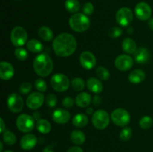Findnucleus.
Listing matches in <instances>:
<instances>
[{"instance_id":"obj_1","label":"nucleus","mask_w":153,"mask_h":152,"mask_svg":"<svg viewBox=\"0 0 153 152\" xmlns=\"http://www.w3.org/2000/svg\"><path fill=\"white\" fill-rule=\"evenodd\" d=\"M54 52L58 56L66 58L73 55L77 49V41L74 36L69 33L60 34L52 42Z\"/></svg>"},{"instance_id":"obj_2","label":"nucleus","mask_w":153,"mask_h":152,"mask_svg":"<svg viewBox=\"0 0 153 152\" xmlns=\"http://www.w3.org/2000/svg\"><path fill=\"white\" fill-rule=\"evenodd\" d=\"M33 67L37 75L40 77H46L49 75L53 70V61L47 54H40L34 58Z\"/></svg>"},{"instance_id":"obj_3","label":"nucleus","mask_w":153,"mask_h":152,"mask_svg":"<svg viewBox=\"0 0 153 152\" xmlns=\"http://www.w3.org/2000/svg\"><path fill=\"white\" fill-rule=\"evenodd\" d=\"M69 25L72 30L76 32L82 33L87 31L91 25L88 16L83 13H76L72 15L69 20Z\"/></svg>"},{"instance_id":"obj_4","label":"nucleus","mask_w":153,"mask_h":152,"mask_svg":"<svg viewBox=\"0 0 153 152\" xmlns=\"http://www.w3.org/2000/svg\"><path fill=\"white\" fill-rule=\"evenodd\" d=\"M52 89L58 92H65L70 87V80L68 77L62 73H56L50 80Z\"/></svg>"},{"instance_id":"obj_5","label":"nucleus","mask_w":153,"mask_h":152,"mask_svg":"<svg viewBox=\"0 0 153 152\" xmlns=\"http://www.w3.org/2000/svg\"><path fill=\"white\" fill-rule=\"evenodd\" d=\"M110 116L105 110H98L94 112L92 116V123L94 128L98 130H104L108 126Z\"/></svg>"},{"instance_id":"obj_6","label":"nucleus","mask_w":153,"mask_h":152,"mask_svg":"<svg viewBox=\"0 0 153 152\" xmlns=\"http://www.w3.org/2000/svg\"><path fill=\"white\" fill-rule=\"evenodd\" d=\"M28 40V34L23 27L16 26L10 32V41L16 47L24 46Z\"/></svg>"},{"instance_id":"obj_7","label":"nucleus","mask_w":153,"mask_h":152,"mask_svg":"<svg viewBox=\"0 0 153 152\" xmlns=\"http://www.w3.org/2000/svg\"><path fill=\"white\" fill-rule=\"evenodd\" d=\"M111 119L117 126L126 127L130 122L131 116L125 109L117 108L111 113Z\"/></svg>"},{"instance_id":"obj_8","label":"nucleus","mask_w":153,"mask_h":152,"mask_svg":"<svg viewBox=\"0 0 153 152\" xmlns=\"http://www.w3.org/2000/svg\"><path fill=\"white\" fill-rule=\"evenodd\" d=\"M16 125L18 130L23 133L31 132L35 127V122L33 116L28 114H21L16 120Z\"/></svg>"},{"instance_id":"obj_9","label":"nucleus","mask_w":153,"mask_h":152,"mask_svg":"<svg viewBox=\"0 0 153 152\" xmlns=\"http://www.w3.org/2000/svg\"><path fill=\"white\" fill-rule=\"evenodd\" d=\"M7 105L10 111L13 113H18L22 111L24 106L23 99L20 95L13 92L7 97Z\"/></svg>"},{"instance_id":"obj_10","label":"nucleus","mask_w":153,"mask_h":152,"mask_svg":"<svg viewBox=\"0 0 153 152\" xmlns=\"http://www.w3.org/2000/svg\"><path fill=\"white\" fill-rule=\"evenodd\" d=\"M116 20L121 26L129 25L133 20V13L131 9L126 7L120 8L116 13Z\"/></svg>"},{"instance_id":"obj_11","label":"nucleus","mask_w":153,"mask_h":152,"mask_svg":"<svg viewBox=\"0 0 153 152\" xmlns=\"http://www.w3.org/2000/svg\"><path fill=\"white\" fill-rule=\"evenodd\" d=\"M114 64L116 68L120 71H128L134 64V60L128 55H120L115 59Z\"/></svg>"},{"instance_id":"obj_12","label":"nucleus","mask_w":153,"mask_h":152,"mask_svg":"<svg viewBox=\"0 0 153 152\" xmlns=\"http://www.w3.org/2000/svg\"><path fill=\"white\" fill-rule=\"evenodd\" d=\"M135 15L140 20H147L152 15V8L148 3L141 1L136 4L134 8Z\"/></svg>"},{"instance_id":"obj_13","label":"nucleus","mask_w":153,"mask_h":152,"mask_svg":"<svg viewBox=\"0 0 153 152\" xmlns=\"http://www.w3.org/2000/svg\"><path fill=\"white\" fill-rule=\"evenodd\" d=\"M44 100V95L41 92H33L27 98L26 105L31 110H37L43 105Z\"/></svg>"},{"instance_id":"obj_14","label":"nucleus","mask_w":153,"mask_h":152,"mask_svg":"<svg viewBox=\"0 0 153 152\" xmlns=\"http://www.w3.org/2000/svg\"><path fill=\"white\" fill-rule=\"evenodd\" d=\"M80 63L85 69H92L97 64V59L92 52L85 51L80 55Z\"/></svg>"},{"instance_id":"obj_15","label":"nucleus","mask_w":153,"mask_h":152,"mask_svg":"<svg viewBox=\"0 0 153 152\" xmlns=\"http://www.w3.org/2000/svg\"><path fill=\"white\" fill-rule=\"evenodd\" d=\"M52 119L55 123L64 125L70 121V113L65 109H56L52 113Z\"/></svg>"},{"instance_id":"obj_16","label":"nucleus","mask_w":153,"mask_h":152,"mask_svg":"<svg viewBox=\"0 0 153 152\" xmlns=\"http://www.w3.org/2000/svg\"><path fill=\"white\" fill-rule=\"evenodd\" d=\"M14 75L13 66L8 62L1 61L0 63V77L4 80H10Z\"/></svg>"},{"instance_id":"obj_17","label":"nucleus","mask_w":153,"mask_h":152,"mask_svg":"<svg viewBox=\"0 0 153 152\" xmlns=\"http://www.w3.org/2000/svg\"><path fill=\"white\" fill-rule=\"evenodd\" d=\"M37 137L31 134L23 136L20 140V146L23 150L29 151L34 148L37 144Z\"/></svg>"},{"instance_id":"obj_18","label":"nucleus","mask_w":153,"mask_h":152,"mask_svg":"<svg viewBox=\"0 0 153 152\" xmlns=\"http://www.w3.org/2000/svg\"><path fill=\"white\" fill-rule=\"evenodd\" d=\"M150 58V54L148 49L144 47L137 48L136 52L134 54V61L138 64H145L149 61Z\"/></svg>"},{"instance_id":"obj_19","label":"nucleus","mask_w":153,"mask_h":152,"mask_svg":"<svg viewBox=\"0 0 153 152\" xmlns=\"http://www.w3.org/2000/svg\"><path fill=\"white\" fill-rule=\"evenodd\" d=\"M87 86L91 92L95 94L101 93L103 90L102 83L96 77H90L87 81Z\"/></svg>"},{"instance_id":"obj_20","label":"nucleus","mask_w":153,"mask_h":152,"mask_svg":"<svg viewBox=\"0 0 153 152\" xmlns=\"http://www.w3.org/2000/svg\"><path fill=\"white\" fill-rule=\"evenodd\" d=\"M75 101H76V104H77V106H79L81 108H85V107H88L90 105V104L92 101V98H91L90 94L84 92L78 94Z\"/></svg>"},{"instance_id":"obj_21","label":"nucleus","mask_w":153,"mask_h":152,"mask_svg":"<svg viewBox=\"0 0 153 152\" xmlns=\"http://www.w3.org/2000/svg\"><path fill=\"white\" fill-rule=\"evenodd\" d=\"M146 77V73L141 69H134L130 72L128 75V80L131 83H140L144 80Z\"/></svg>"},{"instance_id":"obj_22","label":"nucleus","mask_w":153,"mask_h":152,"mask_svg":"<svg viewBox=\"0 0 153 152\" xmlns=\"http://www.w3.org/2000/svg\"><path fill=\"white\" fill-rule=\"evenodd\" d=\"M122 46L124 52L128 55L134 54V52H136L137 49L135 41L133 39L129 38V37L124 39L122 43Z\"/></svg>"},{"instance_id":"obj_23","label":"nucleus","mask_w":153,"mask_h":152,"mask_svg":"<svg viewBox=\"0 0 153 152\" xmlns=\"http://www.w3.org/2000/svg\"><path fill=\"white\" fill-rule=\"evenodd\" d=\"M36 128L41 134H46L50 132L51 129H52V125H51L50 122L46 119H40L37 121Z\"/></svg>"},{"instance_id":"obj_24","label":"nucleus","mask_w":153,"mask_h":152,"mask_svg":"<svg viewBox=\"0 0 153 152\" xmlns=\"http://www.w3.org/2000/svg\"><path fill=\"white\" fill-rule=\"evenodd\" d=\"M88 121L89 120H88V118L86 115L84 114V113H79L73 117L72 122L75 127L82 128L88 125Z\"/></svg>"},{"instance_id":"obj_25","label":"nucleus","mask_w":153,"mask_h":152,"mask_svg":"<svg viewBox=\"0 0 153 152\" xmlns=\"http://www.w3.org/2000/svg\"><path fill=\"white\" fill-rule=\"evenodd\" d=\"M27 49L32 53H40L43 50V46L38 40L31 39L27 42Z\"/></svg>"},{"instance_id":"obj_26","label":"nucleus","mask_w":153,"mask_h":152,"mask_svg":"<svg viewBox=\"0 0 153 152\" xmlns=\"http://www.w3.org/2000/svg\"><path fill=\"white\" fill-rule=\"evenodd\" d=\"M70 139L74 144L82 145L85 142V135L82 131L74 130L70 134Z\"/></svg>"},{"instance_id":"obj_27","label":"nucleus","mask_w":153,"mask_h":152,"mask_svg":"<svg viewBox=\"0 0 153 152\" xmlns=\"http://www.w3.org/2000/svg\"><path fill=\"white\" fill-rule=\"evenodd\" d=\"M38 34L44 41H51L53 40L54 34L50 28L47 26H41L38 30Z\"/></svg>"},{"instance_id":"obj_28","label":"nucleus","mask_w":153,"mask_h":152,"mask_svg":"<svg viewBox=\"0 0 153 152\" xmlns=\"http://www.w3.org/2000/svg\"><path fill=\"white\" fill-rule=\"evenodd\" d=\"M65 8L70 13H77L80 10L81 4L79 0H66L64 3Z\"/></svg>"},{"instance_id":"obj_29","label":"nucleus","mask_w":153,"mask_h":152,"mask_svg":"<svg viewBox=\"0 0 153 152\" xmlns=\"http://www.w3.org/2000/svg\"><path fill=\"white\" fill-rule=\"evenodd\" d=\"M3 141L7 145H13L16 143V137L13 133L10 131H5L3 133Z\"/></svg>"},{"instance_id":"obj_30","label":"nucleus","mask_w":153,"mask_h":152,"mask_svg":"<svg viewBox=\"0 0 153 152\" xmlns=\"http://www.w3.org/2000/svg\"><path fill=\"white\" fill-rule=\"evenodd\" d=\"M96 74L102 80H107L110 77V72L104 66H98L96 69Z\"/></svg>"},{"instance_id":"obj_31","label":"nucleus","mask_w":153,"mask_h":152,"mask_svg":"<svg viewBox=\"0 0 153 152\" xmlns=\"http://www.w3.org/2000/svg\"><path fill=\"white\" fill-rule=\"evenodd\" d=\"M71 86L75 91H82L85 88V81L81 77H75L72 80Z\"/></svg>"},{"instance_id":"obj_32","label":"nucleus","mask_w":153,"mask_h":152,"mask_svg":"<svg viewBox=\"0 0 153 152\" xmlns=\"http://www.w3.org/2000/svg\"><path fill=\"white\" fill-rule=\"evenodd\" d=\"M140 127L143 130H147L150 128L153 125V119L149 116H145L140 119L139 122Z\"/></svg>"},{"instance_id":"obj_33","label":"nucleus","mask_w":153,"mask_h":152,"mask_svg":"<svg viewBox=\"0 0 153 152\" xmlns=\"http://www.w3.org/2000/svg\"><path fill=\"white\" fill-rule=\"evenodd\" d=\"M132 137V130L129 127H126L120 133V139L122 141L126 142Z\"/></svg>"},{"instance_id":"obj_34","label":"nucleus","mask_w":153,"mask_h":152,"mask_svg":"<svg viewBox=\"0 0 153 152\" xmlns=\"http://www.w3.org/2000/svg\"><path fill=\"white\" fill-rule=\"evenodd\" d=\"M15 56L19 61H25L28 58V54L25 49L22 47H18L15 49Z\"/></svg>"},{"instance_id":"obj_35","label":"nucleus","mask_w":153,"mask_h":152,"mask_svg":"<svg viewBox=\"0 0 153 152\" xmlns=\"http://www.w3.org/2000/svg\"><path fill=\"white\" fill-rule=\"evenodd\" d=\"M34 86H35L36 89L40 92H46V89H47L46 82L41 78H38L35 80V82H34Z\"/></svg>"},{"instance_id":"obj_36","label":"nucleus","mask_w":153,"mask_h":152,"mask_svg":"<svg viewBox=\"0 0 153 152\" xmlns=\"http://www.w3.org/2000/svg\"><path fill=\"white\" fill-rule=\"evenodd\" d=\"M57 102H58V101H57V98L56 96H55V94L53 93L48 94L47 96H46V105H47L48 107H51V108L55 107V106H56Z\"/></svg>"},{"instance_id":"obj_37","label":"nucleus","mask_w":153,"mask_h":152,"mask_svg":"<svg viewBox=\"0 0 153 152\" xmlns=\"http://www.w3.org/2000/svg\"><path fill=\"white\" fill-rule=\"evenodd\" d=\"M123 34V30L120 27H113L108 31V35L112 38H117Z\"/></svg>"},{"instance_id":"obj_38","label":"nucleus","mask_w":153,"mask_h":152,"mask_svg":"<svg viewBox=\"0 0 153 152\" xmlns=\"http://www.w3.org/2000/svg\"><path fill=\"white\" fill-rule=\"evenodd\" d=\"M31 88H32V86H31V84L29 82H23L19 86V92L23 94V95H26V94H28L31 92Z\"/></svg>"},{"instance_id":"obj_39","label":"nucleus","mask_w":153,"mask_h":152,"mask_svg":"<svg viewBox=\"0 0 153 152\" xmlns=\"http://www.w3.org/2000/svg\"><path fill=\"white\" fill-rule=\"evenodd\" d=\"M83 13H85L87 16H90L92 14L94 11V6L91 2H86L83 5L82 7Z\"/></svg>"},{"instance_id":"obj_40","label":"nucleus","mask_w":153,"mask_h":152,"mask_svg":"<svg viewBox=\"0 0 153 152\" xmlns=\"http://www.w3.org/2000/svg\"><path fill=\"white\" fill-rule=\"evenodd\" d=\"M74 99L71 97H65L62 101V104L64 107L66 108H71L73 107V104H74Z\"/></svg>"},{"instance_id":"obj_41","label":"nucleus","mask_w":153,"mask_h":152,"mask_svg":"<svg viewBox=\"0 0 153 152\" xmlns=\"http://www.w3.org/2000/svg\"><path fill=\"white\" fill-rule=\"evenodd\" d=\"M102 103V98L101 97H100L99 95H95L94 97V99H93V104L96 107H98Z\"/></svg>"},{"instance_id":"obj_42","label":"nucleus","mask_w":153,"mask_h":152,"mask_svg":"<svg viewBox=\"0 0 153 152\" xmlns=\"http://www.w3.org/2000/svg\"><path fill=\"white\" fill-rule=\"evenodd\" d=\"M67 152H84L82 148L79 147V146H73V147L70 148L67 150Z\"/></svg>"},{"instance_id":"obj_43","label":"nucleus","mask_w":153,"mask_h":152,"mask_svg":"<svg viewBox=\"0 0 153 152\" xmlns=\"http://www.w3.org/2000/svg\"><path fill=\"white\" fill-rule=\"evenodd\" d=\"M33 118L34 119V120H39V119H40V117H41V114H40V112L38 111H36L34 112V113H33L32 115Z\"/></svg>"},{"instance_id":"obj_44","label":"nucleus","mask_w":153,"mask_h":152,"mask_svg":"<svg viewBox=\"0 0 153 152\" xmlns=\"http://www.w3.org/2000/svg\"><path fill=\"white\" fill-rule=\"evenodd\" d=\"M0 122H1V131H0V132L3 134L5 131V124H4V122L2 118L0 119Z\"/></svg>"},{"instance_id":"obj_45","label":"nucleus","mask_w":153,"mask_h":152,"mask_svg":"<svg viewBox=\"0 0 153 152\" xmlns=\"http://www.w3.org/2000/svg\"><path fill=\"white\" fill-rule=\"evenodd\" d=\"M43 152H54V150H53V148H52V146L48 145V146H46L44 149H43Z\"/></svg>"},{"instance_id":"obj_46","label":"nucleus","mask_w":153,"mask_h":152,"mask_svg":"<svg viewBox=\"0 0 153 152\" xmlns=\"http://www.w3.org/2000/svg\"><path fill=\"white\" fill-rule=\"evenodd\" d=\"M86 112H87V114H88V115H94V109L92 108V107H88V109H87V110H86Z\"/></svg>"},{"instance_id":"obj_47","label":"nucleus","mask_w":153,"mask_h":152,"mask_svg":"<svg viewBox=\"0 0 153 152\" xmlns=\"http://www.w3.org/2000/svg\"><path fill=\"white\" fill-rule=\"evenodd\" d=\"M148 25H149V27L151 28V29L153 31V17L150 18L149 20V22H148Z\"/></svg>"},{"instance_id":"obj_48","label":"nucleus","mask_w":153,"mask_h":152,"mask_svg":"<svg viewBox=\"0 0 153 152\" xmlns=\"http://www.w3.org/2000/svg\"><path fill=\"white\" fill-rule=\"evenodd\" d=\"M133 32V28H128V34H131Z\"/></svg>"},{"instance_id":"obj_49","label":"nucleus","mask_w":153,"mask_h":152,"mask_svg":"<svg viewBox=\"0 0 153 152\" xmlns=\"http://www.w3.org/2000/svg\"><path fill=\"white\" fill-rule=\"evenodd\" d=\"M0 151H2V150H3V144H2V142H0Z\"/></svg>"},{"instance_id":"obj_50","label":"nucleus","mask_w":153,"mask_h":152,"mask_svg":"<svg viewBox=\"0 0 153 152\" xmlns=\"http://www.w3.org/2000/svg\"><path fill=\"white\" fill-rule=\"evenodd\" d=\"M4 152H13V151H4Z\"/></svg>"}]
</instances>
